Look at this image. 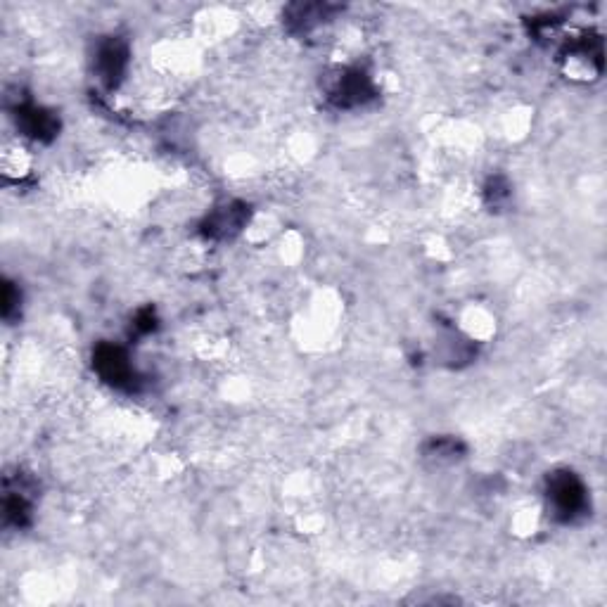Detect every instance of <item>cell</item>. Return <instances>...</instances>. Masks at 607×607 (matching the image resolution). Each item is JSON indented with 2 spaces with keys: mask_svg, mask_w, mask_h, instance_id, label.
<instances>
[{
  "mask_svg": "<svg viewBox=\"0 0 607 607\" xmlns=\"http://www.w3.org/2000/svg\"><path fill=\"white\" fill-rule=\"evenodd\" d=\"M548 508L553 517L560 522H574L579 515H584L589 506V494H586L584 482L570 470L553 472L548 477Z\"/></svg>",
  "mask_w": 607,
  "mask_h": 607,
  "instance_id": "obj_1",
  "label": "cell"
},
{
  "mask_svg": "<svg viewBox=\"0 0 607 607\" xmlns=\"http://www.w3.org/2000/svg\"><path fill=\"white\" fill-rule=\"evenodd\" d=\"M373 95V81H370L368 74L361 72V69H344V72L335 76V81H332L330 86V100L335 102L337 107H344V110L366 105Z\"/></svg>",
  "mask_w": 607,
  "mask_h": 607,
  "instance_id": "obj_2",
  "label": "cell"
},
{
  "mask_svg": "<svg viewBox=\"0 0 607 607\" xmlns=\"http://www.w3.org/2000/svg\"><path fill=\"white\" fill-rule=\"evenodd\" d=\"M93 363L95 370L100 373V378L114 387H129L131 380L136 378V370H133L129 356L124 354V349L112 347V344H102V347H98Z\"/></svg>",
  "mask_w": 607,
  "mask_h": 607,
  "instance_id": "obj_3",
  "label": "cell"
},
{
  "mask_svg": "<svg viewBox=\"0 0 607 607\" xmlns=\"http://www.w3.org/2000/svg\"><path fill=\"white\" fill-rule=\"evenodd\" d=\"M95 69H98L100 81L105 86L117 88L119 81L124 79L126 69H129V46L117 41V38L102 43L98 48V57H95Z\"/></svg>",
  "mask_w": 607,
  "mask_h": 607,
  "instance_id": "obj_4",
  "label": "cell"
},
{
  "mask_svg": "<svg viewBox=\"0 0 607 607\" xmlns=\"http://www.w3.org/2000/svg\"><path fill=\"white\" fill-rule=\"evenodd\" d=\"M17 121H19V129H22L24 136L31 140H41V143L43 140L55 138L57 126H60L53 114L36 105L17 107Z\"/></svg>",
  "mask_w": 607,
  "mask_h": 607,
  "instance_id": "obj_5",
  "label": "cell"
},
{
  "mask_svg": "<svg viewBox=\"0 0 607 607\" xmlns=\"http://www.w3.org/2000/svg\"><path fill=\"white\" fill-rule=\"evenodd\" d=\"M242 223H245V207L242 204H226L219 212L209 216L204 233L209 238H228V235L242 228Z\"/></svg>",
  "mask_w": 607,
  "mask_h": 607,
  "instance_id": "obj_6",
  "label": "cell"
}]
</instances>
